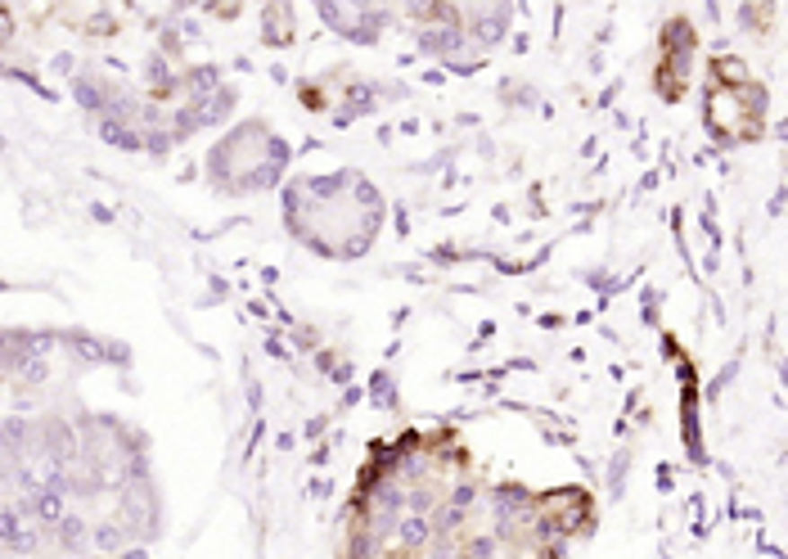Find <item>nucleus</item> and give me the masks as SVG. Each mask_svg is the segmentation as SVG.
Listing matches in <instances>:
<instances>
[{"mask_svg":"<svg viewBox=\"0 0 788 559\" xmlns=\"http://www.w3.org/2000/svg\"><path fill=\"white\" fill-rule=\"evenodd\" d=\"M397 537H402L406 546H424V541L433 537V523H429V519H406V523L397 528Z\"/></svg>","mask_w":788,"mask_h":559,"instance_id":"nucleus-3","label":"nucleus"},{"mask_svg":"<svg viewBox=\"0 0 788 559\" xmlns=\"http://www.w3.org/2000/svg\"><path fill=\"white\" fill-rule=\"evenodd\" d=\"M55 546L59 550H68V555H82L86 546H91V528H86V519L82 514H64L59 523H55Z\"/></svg>","mask_w":788,"mask_h":559,"instance_id":"nucleus-1","label":"nucleus"},{"mask_svg":"<svg viewBox=\"0 0 788 559\" xmlns=\"http://www.w3.org/2000/svg\"><path fill=\"white\" fill-rule=\"evenodd\" d=\"M127 541H131V532H127L122 523H100V528H91V546H95L100 555H122Z\"/></svg>","mask_w":788,"mask_h":559,"instance_id":"nucleus-2","label":"nucleus"},{"mask_svg":"<svg viewBox=\"0 0 788 559\" xmlns=\"http://www.w3.org/2000/svg\"><path fill=\"white\" fill-rule=\"evenodd\" d=\"M113 559H149V555H145V546H127V550L113 555Z\"/></svg>","mask_w":788,"mask_h":559,"instance_id":"nucleus-4","label":"nucleus"}]
</instances>
